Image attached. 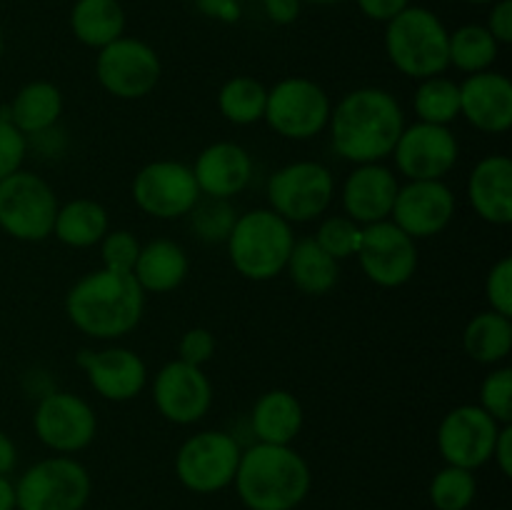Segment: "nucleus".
Segmentation results:
<instances>
[{"label": "nucleus", "instance_id": "1", "mask_svg": "<svg viewBox=\"0 0 512 510\" xmlns=\"http://www.w3.org/2000/svg\"><path fill=\"white\" fill-rule=\"evenodd\" d=\"M403 128V110L393 95L380 88H360L335 108L333 148L353 163H378L393 153Z\"/></svg>", "mask_w": 512, "mask_h": 510}, {"label": "nucleus", "instance_id": "2", "mask_svg": "<svg viewBox=\"0 0 512 510\" xmlns=\"http://www.w3.org/2000/svg\"><path fill=\"white\" fill-rule=\"evenodd\" d=\"M145 290L133 273L95 270L70 288L65 310L73 325L95 338H120L140 323Z\"/></svg>", "mask_w": 512, "mask_h": 510}, {"label": "nucleus", "instance_id": "3", "mask_svg": "<svg viewBox=\"0 0 512 510\" xmlns=\"http://www.w3.org/2000/svg\"><path fill=\"white\" fill-rule=\"evenodd\" d=\"M235 485L250 510H293L310 490V470L288 445L260 443L240 453Z\"/></svg>", "mask_w": 512, "mask_h": 510}, {"label": "nucleus", "instance_id": "4", "mask_svg": "<svg viewBox=\"0 0 512 510\" xmlns=\"http://www.w3.org/2000/svg\"><path fill=\"white\" fill-rule=\"evenodd\" d=\"M295 238L288 220L273 210H250L228 235L230 260L250 280H270L288 265Z\"/></svg>", "mask_w": 512, "mask_h": 510}, {"label": "nucleus", "instance_id": "5", "mask_svg": "<svg viewBox=\"0 0 512 510\" xmlns=\"http://www.w3.org/2000/svg\"><path fill=\"white\" fill-rule=\"evenodd\" d=\"M388 23L385 48L400 73L425 80L448 68L450 35L438 15L425 8H405Z\"/></svg>", "mask_w": 512, "mask_h": 510}, {"label": "nucleus", "instance_id": "6", "mask_svg": "<svg viewBox=\"0 0 512 510\" xmlns=\"http://www.w3.org/2000/svg\"><path fill=\"white\" fill-rule=\"evenodd\" d=\"M58 200L43 178L15 170L0 180V228L18 240H43L53 233Z\"/></svg>", "mask_w": 512, "mask_h": 510}, {"label": "nucleus", "instance_id": "7", "mask_svg": "<svg viewBox=\"0 0 512 510\" xmlns=\"http://www.w3.org/2000/svg\"><path fill=\"white\" fill-rule=\"evenodd\" d=\"M90 475L73 458H48L33 465L15 488L20 510H80L88 503Z\"/></svg>", "mask_w": 512, "mask_h": 510}, {"label": "nucleus", "instance_id": "8", "mask_svg": "<svg viewBox=\"0 0 512 510\" xmlns=\"http://www.w3.org/2000/svg\"><path fill=\"white\" fill-rule=\"evenodd\" d=\"M333 175L325 165L293 163L280 168L268 183V198L273 205V213L288 223H305L328 210L333 200Z\"/></svg>", "mask_w": 512, "mask_h": 510}, {"label": "nucleus", "instance_id": "9", "mask_svg": "<svg viewBox=\"0 0 512 510\" xmlns=\"http://www.w3.org/2000/svg\"><path fill=\"white\" fill-rule=\"evenodd\" d=\"M263 118L275 133L285 138H313L328 125L330 100L313 80L288 78L268 93Z\"/></svg>", "mask_w": 512, "mask_h": 510}, {"label": "nucleus", "instance_id": "10", "mask_svg": "<svg viewBox=\"0 0 512 510\" xmlns=\"http://www.w3.org/2000/svg\"><path fill=\"white\" fill-rule=\"evenodd\" d=\"M238 463L240 445L233 435L208 430L185 440L175 460V470L185 488L195 493H215L233 483Z\"/></svg>", "mask_w": 512, "mask_h": 510}, {"label": "nucleus", "instance_id": "11", "mask_svg": "<svg viewBox=\"0 0 512 510\" xmlns=\"http://www.w3.org/2000/svg\"><path fill=\"white\" fill-rule=\"evenodd\" d=\"M95 73L110 95L135 100L148 95L158 85L160 60L150 45L133 38H118L100 48Z\"/></svg>", "mask_w": 512, "mask_h": 510}, {"label": "nucleus", "instance_id": "12", "mask_svg": "<svg viewBox=\"0 0 512 510\" xmlns=\"http://www.w3.org/2000/svg\"><path fill=\"white\" fill-rule=\"evenodd\" d=\"M355 255H358L363 273L383 288H398V285L408 283L418 268L415 240L388 220L370 223L363 230L360 248Z\"/></svg>", "mask_w": 512, "mask_h": 510}, {"label": "nucleus", "instance_id": "13", "mask_svg": "<svg viewBox=\"0 0 512 510\" xmlns=\"http://www.w3.org/2000/svg\"><path fill=\"white\" fill-rule=\"evenodd\" d=\"M133 200L140 210L155 218H180L200 200V188L188 165L175 160L150 163L135 175Z\"/></svg>", "mask_w": 512, "mask_h": 510}, {"label": "nucleus", "instance_id": "14", "mask_svg": "<svg viewBox=\"0 0 512 510\" xmlns=\"http://www.w3.org/2000/svg\"><path fill=\"white\" fill-rule=\"evenodd\" d=\"M500 423L478 405L450 410L438 430V448L448 465L475 470L493 458Z\"/></svg>", "mask_w": 512, "mask_h": 510}, {"label": "nucleus", "instance_id": "15", "mask_svg": "<svg viewBox=\"0 0 512 510\" xmlns=\"http://www.w3.org/2000/svg\"><path fill=\"white\" fill-rule=\"evenodd\" d=\"M393 153L410 180H440L458 163V140L445 125L418 123L403 128Z\"/></svg>", "mask_w": 512, "mask_h": 510}, {"label": "nucleus", "instance_id": "16", "mask_svg": "<svg viewBox=\"0 0 512 510\" xmlns=\"http://www.w3.org/2000/svg\"><path fill=\"white\" fill-rule=\"evenodd\" d=\"M33 425L38 438L48 448L60 450V453H75L95 438L98 420H95L93 408L78 395L50 393L40 400Z\"/></svg>", "mask_w": 512, "mask_h": 510}, {"label": "nucleus", "instance_id": "17", "mask_svg": "<svg viewBox=\"0 0 512 510\" xmlns=\"http://www.w3.org/2000/svg\"><path fill=\"white\" fill-rule=\"evenodd\" d=\"M455 215V195L440 180H413L398 188L393 218L410 238H430L448 228Z\"/></svg>", "mask_w": 512, "mask_h": 510}, {"label": "nucleus", "instance_id": "18", "mask_svg": "<svg viewBox=\"0 0 512 510\" xmlns=\"http://www.w3.org/2000/svg\"><path fill=\"white\" fill-rule=\"evenodd\" d=\"M153 398L165 418L178 425H190L208 413L213 388L203 370L183 360H173L155 375Z\"/></svg>", "mask_w": 512, "mask_h": 510}, {"label": "nucleus", "instance_id": "19", "mask_svg": "<svg viewBox=\"0 0 512 510\" xmlns=\"http://www.w3.org/2000/svg\"><path fill=\"white\" fill-rule=\"evenodd\" d=\"M460 113L485 133H505L512 125V83L500 73H473L460 85Z\"/></svg>", "mask_w": 512, "mask_h": 510}, {"label": "nucleus", "instance_id": "20", "mask_svg": "<svg viewBox=\"0 0 512 510\" xmlns=\"http://www.w3.org/2000/svg\"><path fill=\"white\" fill-rule=\"evenodd\" d=\"M195 183L200 193L208 198H225L238 195L253 175V160L248 150L235 143H215L205 148L195 160Z\"/></svg>", "mask_w": 512, "mask_h": 510}, {"label": "nucleus", "instance_id": "21", "mask_svg": "<svg viewBox=\"0 0 512 510\" xmlns=\"http://www.w3.org/2000/svg\"><path fill=\"white\" fill-rule=\"evenodd\" d=\"M395 195H398V180L393 178L383 165H360L348 180L343 190V205L350 220L355 223H380L393 213Z\"/></svg>", "mask_w": 512, "mask_h": 510}, {"label": "nucleus", "instance_id": "22", "mask_svg": "<svg viewBox=\"0 0 512 510\" xmlns=\"http://www.w3.org/2000/svg\"><path fill=\"white\" fill-rule=\"evenodd\" d=\"M80 363L88 370V380L103 398L130 400L143 390L145 385V363L140 355L125 348H110L103 353H83Z\"/></svg>", "mask_w": 512, "mask_h": 510}, {"label": "nucleus", "instance_id": "23", "mask_svg": "<svg viewBox=\"0 0 512 510\" xmlns=\"http://www.w3.org/2000/svg\"><path fill=\"white\" fill-rule=\"evenodd\" d=\"M475 213L493 225L512 223V163L505 155H490L475 165L468 183Z\"/></svg>", "mask_w": 512, "mask_h": 510}, {"label": "nucleus", "instance_id": "24", "mask_svg": "<svg viewBox=\"0 0 512 510\" xmlns=\"http://www.w3.org/2000/svg\"><path fill=\"white\" fill-rule=\"evenodd\" d=\"M188 275V255L173 240H153L145 248H140L135 260L133 278L138 285L150 293H168L178 288Z\"/></svg>", "mask_w": 512, "mask_h": 510}, {"label": "nucleus", "instance_id": "25", "mask_svg": "<svg viewBox=\"0 0 512 510\" xmlns=\"http://www.w3.org/2000/svg\"><path fill=\"white\" fill-rule=\"evenodd\" d=\"M250 423L260 443L288 445L303 428V408L288 390H270L255 403Z\"/></svg>", "mask_w": 512, "mask_h": 510}, {"label": "nucleus", "instance_id": "26", "mask_svg": "<svg viewBox=\"0 0 512 510\" xmlns=\"http://www.w3.org/2000/svg\"><path fill=\"white\" fill-rule=\"evenodd\" d=\"M73 33L90 48H105L123 35L125 15L118 0H78L70 15Z\"/></svg>", "mask_w": 512, "mask_h": 510}, {"label": "nucleus", "instance_id": "27", "mask_svg": "<svg viewBox=\"0 0 512 510\" xmlns=\"http://www.w3.org/2000/svg\"><path fill=\"white\" fill-rule=\"evenodd\" d=\"M53 233L60 243L70 248H90L108 233V213L95 200H73L58 208Z\"/></svg>", "mask_w": 512, "mask_h": 510}, {"label": "nucleus", "instance_id": "28", "mask_svg": "<svg viewBox=\"0 0 512 510\" xmlns=\"http://www.w3.org/2000/svg\"><path fill=\"white\" fill-rule=\"evenodd\" d=\"M60 113H63L60 90L53 83H30L15 95L10 105V123L23 135H35L53 128Z\"/></svg>", "mask_w": 512, "mask_h": 510}, {"label": "nucleus", "instance_id": "29", "mask_svg": "<svg viewBox=\"0 0 512 510\" xmlns=\"http://www.w3.org/2000/svg\"><path fill=\"white\" fill-rule=\"evenodd\" d=\"M288 273L293 283L308 295H323L338 283V260L330 258L315 238L298 240L290 250Z\"/></svg>", "mask_w": 512, "mask_h": 510}, {"label": "nucleus", "instance_id": "30", "mask_svg": "<svg viewBox=\"0 0 512 510\" xmlns=\"http://www.w3.org/2000/svg\"><path fill=\"white\" fill-rule=\"evenodd\" d=\"M468 355L478 363H500L512 350V323L505 315L488 310L475 315L463 335Z\"/></svg>", "mask_w": 512, "mask_h": 510}, {"label": "nucleus", "instance_id": "31", "mask_svg": "<svg viewBox=\"0 0 512 510\" xmlns=\"http://www.w3.org/2000/svg\"><path fill=\"white\" fill-rule=\"evenodd\" d=\"M450 63L465 73H483L498 58V40L483 25H465L450 35Z\"/></svg>", "mask_w": 512, "mask_h": 510}, {"label": "nucleus", "instance_id": "32", "mask_svg": "<svg viewBox=\"0 0 512 510\" xmlns=\"http://www.w3.org/2000/svg\"><path fill=\"white\" fill-rule=\"evenodd\" d=\"M265 103H268V90L253 78H233L223 85L218 95L220 113L235 125L258 123L265 115Z\"/></svg>", "mask_w": 512, "mask_h": 510}, {"label": "nucleus", "instance_id": "33", "mask_svg": "<svg viewBox=\"0 0 512 510\" xmlns=\"http://www.w3.org/2000/svg\"><path fill=\"white\" fill-rule=\"evenodd\" d=\"M415 113L420 123L448 125L460 113V85L448 78H425L415 93Z\"/></svg>", "mask_w": 512, "mask_h": 510}, {"label": "nucleus", "instance_id": "34", "mask_svg": "<svg viewBox=\"0 0 512 510\" xmlns=\"http://www.w3.org/2000/svg\"><path fill=\"white\" fill-rule=\"evenodd\" d=\"M430 498L438 510H465L475 498L473 470L448 465L430 485Z\"/></svg>", "mask_w": 512, "mask_h": 510}, {"label": "nucleus", "instance_id": "35", "mask_svg": "<svg viewBox=\"0 0 512 510\" xmlns=\"http://www.w3.org/2000/svg\"><path fill=\"white\" fill-rule=\"evenodd\" d=\"M193 230L208 243H220L228 240L230 230L235 225V210L225 203V198H210L205 203L193 205Z\"/></svg>", "mask_w": 512, "mask_h": 510}, {"label": "nucleus", "instance_id": "36", "mask_svg": "<svg viewBox=\"0 0 512 510\" xmlns=\"http://www.w3.org/2000/svg\"><path fill=\"white\" fill-rule=\"evenodd\" d=\"M360 235H363V230L358 228L355 220L335 215V218H328L320 225L318 235H315V243H318L330 258L343 260L358 253Z\"/></svg>", "mask_w": 512, "mask_h": 510}, {"label": "nucleus", "instance_id": "37", "mask_svg": "<svg viewBox=\"0 0 512 510\" xmlns=\"http://www.w3.org/2000/svg\"><path fill=\"white\" fill-rule=\"evenodd\" d=\"M480 400H483L485 413L493 415L498 423L510 425L512 420V370L500 368L485 378L480 388Z\"/></svg>", "mask_w": 512, "mask_h": 510}, {"label": "nucleus", "instance_id": "38", "mask_svg": "<svg viewBox=\"0 0 512 510\" xmlns=\"http://www.w3.org/2000/svg\"><path fill=\"white\" fill-rule=\"evenodd\" d=\"M103 243V263L108 270H118V273H133L135 260L140 255V245L133 233L128 230H113L105 233Z\"/></svg>", "mask_w": 512, "mask_h": 510}, {"label": "nucleus", "instance_id": "39", "mask_svg": "<svg viewBox=\"0 0 512 510\" xmlns=\"http://www.w3.org/2000/svg\"><path fill=\"white\" fill-rule=\"evenodd\" d=\"M485 293H488L490 305L495 313L510 318L512 315V258H503L493 265L485 283Z\"/></svg>", "mask_w": 512, "mask_h": 510}, {"label": "nucleus", "instance_id": "40", "mask_svg": "<svg viewBox=\"0 0 512 510\" xmlns=\"http://www.w3.org/2000/svg\"><path fill=\"white\" fill-rule=\"evenodd\" d=\"M25 158V135L10 120L0 118V180L13 175Z\"/></svg>", "mask_w": 512, "mask_h": 510}, {"label": "nucleus", "instance_id": "41", "mask_svg": "<svg viewBox=\"0 0 512 510\" xmlns=\"http://www.w3.org/2000/svg\"><path fill=\"white\" fill-rule=\"evenodd\" d=\"M215 353V338L210 330L205 328H193L183 335L180 340V360L188 365L200 368L203 363H208Z\"/></svg>", "mask_w": 512, "mask_h": 510}, {"label": "nucleus", "instance_id": "42", "mask_svg": "<svg viewBox=\"0 0 512 510\" xmlns=\"http://www.w3.org/2000/svg\"><path fill=\"white\" fill-rule=\"evenodd\" d=\"M490 35H493L498 43H510L512 40V3L510 0H500L498 5L490 13Z\"/></svg>", "mask_w": 512, "mask_h": 510}, {"label": "nucleus", "instance_id": "43", "mask_svg": "<svg viewBox=\"0 0 512 510\" xmlns=\"http://www.w3.org/2000/svg\"><path fill=\"white\" fill-rule=\"evenodd\" d=\"M360 10L373 20H393L408 8V0H358Z\"/></svg>", "mask_w": 512, "mask_h": 510}, {"label": "nucleus", "instance_id": "44", "mask_svg": "<svg viewBox=\"0 0 512 510\" xmlns=\"http://www.w3.org/2000/svg\"><path fill=\"white\" fill-rule=\"evenodd\" d=\"M265 10H268L270 20L280 25H288L298 18L300 0H263Z\"/></svg>", "mask_w": 512, "mask_h": 510}, {"label": "nucleus", "instance_id": "45", "mask_svg": "<svg viewBox=\"0 0 512 510\" xmlns=\"http://www.w3.org/2000/svg\"><path fill=\"white\" fill-rule=\"evenodd\" d=\"M493 458L498 460L500 470L505 475H512V428L510 425H503L498 433V440H495Z\"/></svg>", "mask_w": 512, "mask_h": 510}, {"label": "nucleus", "instance_id": "46", "mask_svg": "<svg viewBox=\"0 0 512 510\" xmlns=\"http://www.w3.org/2000/svg\"><path fill=\"white\" fill-rule=\"evenodd\" d=\"M198 8L205 15H213V18L223 20H238L240 15L238 0H198Z\"/></svg>", "mask_w": 512, "mask_h": 510}, {"label": "nucleus", "instance_id": "47", "mask_svg": "<svg viewBox=\"0 0 512 510\" xmlns=\"http://www.w3.org/2000/svg\"><path fill=\"white\" fill-rule=\"evenodd\" d=\"M15 468V445L8 435L0 433V475L10 473Z\"/></svg>", "mask_w": 512, "mask_h": 510}, {"label": "nucleus", "instance_id": "48", "mask_svg": "<svg viewBox=\"0 0 512 510\" xmlns=\"http://www.w3.org/2000/svg\"><path fill=\"white\" fill-rule=\"evenodd\" d=\"M15 508V488L0 475V510H13Z\"/></svg>", "mask_w": 512, "mask_h": 510}, {"label": "nucleus", "instance_id": "49", "mask_svg": "<svg viewBox=\"0 0 512 510\" xmlns=\"http://www.w3.org/2000/svg\"><path fill=\"white\" fill-rule=\"evenodd\" d=\"M0 55H3V28H0Z\"/></svg>", "mask_w": 512, "mask_h": 510}, {"label": "nucleus", "instance_id": "50", "mask_svg": "<svg viewBox=\"0 0 512 510\" xmlns=\"http://www.w3.org/2000/svg\"><path fill=\"white\" fill-rule=\"evenodd\" d=\"M470 3H493V0H470Z\"/></svg>", "mask_w": 512, "mask_h": 510}, {"label": "nucleus", "instance_id": "51", "mask_svg": "<svg viewBox=\"0 0 512 510\" xmlns=\"http://www.w3.org/2000/svg\"><path fill=\"white\" fill-rule=\"evenodd\" d=\"M313 3H335V0H313Z\"/></svg>", "mask_w": 512, "mask_h": 510}]
</instances>
